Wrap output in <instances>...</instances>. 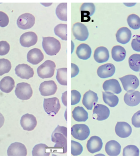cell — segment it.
Instances as JSON below:
<instances>
[{"label": "cell", "instance_id": "obj_1", "mask_svg": "<svg viewBox=\"0 0 140 159\" xmlns=\"http://www.w3.org/2000/svg\"><path fill=\"white\" fill-rule=\"evenodd\" d=\"M52 142L55 143L54 148L61 150L62 153L67 152V128L58 125L51 135Z\"/></svg>", "mask_w": 140, "mask_h": 159}, {"label": "cell", "instance_id": "obj_2", "mask_svg": "<svg viewBox=\"0 0 140 159\" xmlns=\"http://www.w3.org/2000/svg\"><path fill=\"white\" fill-rule=\"evenodd\" d=\"M42 47L47 54L49 56L56 55L61 48L60 43L53 37H43Z\"/></svg>", "mask_w": 140, "mask_h": 159}, {"label": "cell", "instance_id": "obj_3", "mask_svg": "<svg viewBox=\"0 0 140 159\" xmlns=\"http://www.w3.org/2000/svg\"><path fill=\"white\" fill-rule=\"evenodd\" d=\"M56 68L55 62L47 60L37 69L38 75L42 79L51 78L54 75Z\"/></svg>", "mask_w": 140, "mask_h": 159}, {"label": "cell", "instance_id": "obj_4", "mask_svg": "<svg viewBox=\"0 0 140 159\" xmlns=\"http://www.w3.org/2000/svg\"><path fill=\"white\" fill-rule=\"evenodd\" d=\"M43 106L46 112L52 117L56 115L61 108L59 100L56 97L44 99Z\"/></svg>", "mask_w": 140, "mask_h": 159}, {"label": "cell", "instance_id": "obj_5", "mask_svg": "<svg viewBox=\"0 0 140 159\" xmlns=\"http://www.w3.org/2000/svg\"><path fill=\"white\" fill-rule=\"evenodd\" d=\"M16 97L20 100H29L32 96L33 91L30 84L27 83L22 82L18 84L15 91Z\"/></svg>", "mask_w": 140, "mask_h": 159}, {"label": "cell", "instance_id": "obj_6", "mask_svg": "<svg viewBox=\"0 0 140 159\" xmlns=\"http://www.w3.org/2000/svg\"><path fill=\"white\" fill-rule=\"evenodd\" d=\"M71 135L76 139L84 141L90 136V131L85 124H76L71 128Z\"/></svg>", "mask_w": 140, "mask_h": 159}, {"label": "cell", "instance_id": "obj_7", "mask_svg": "<svg viewBox=\"0 0 140 159\" xmlns=\"http://www.w3.org/2000/svg\"><path fill=\"white\" fill-rule=\"evenodd\" d=\"M125 91H134L138 88L139 85V81L137 76L132 75H127L119 78Z\"/></svg>", "mask_w": 140, "mask_h": 159}, {"label": "cell", "instance_id": "obj_8", "mask_svg": "<svg viewBox=\"0 0 140 159\" xmlns=\"http://www.w3.org/2000/svg\"><path fill=\"white\" fill-rule=\"evenodd\" d=\"M72 30L76 40L84 41L89 37V33L87 28L81 23L75 24L72 26Z\"/></svg>", "mask_w": 140, "mask_h": 159}, {"label": "cell", "instance_id": "obj_9", "mask_svg": "<svg viewBox=\"0 0 140 159\" xmlns=\"http://www.w3.org/2000/svg\"><path fill=\"white\" fill-rule=\"evenodd\" d=\"M35 16L32 14L26 13L19 16L17 20L18 26L20 29L26 30L31 29L35 24Z\"/></svg>", "mask_w": 140, "mask_h": 159}, {"label": "cell", "instance_id": "obj_10", "mask_svg": "<svg viewBox=\"0 0 140 159\" xmlns=\"http://www.w3.org/2000/svg\"><path fill=\"white\" fill-rule=\"evenodd\" d=\"M58 87L54 81H45L42 83L39 88V91L43 96H50L55 94Z\"/></svg>", "mask_w": 140, "mask_h": 159}, {"label": "cell", "instance_id": "obj_11", "mask_svg": "<svg viewBox=\"0 0 140 159\" xmlns=\"http://www.w3.org/2000/svg\"><path fill=\"white\" fill-rule=\"evenodd\" d=\"M20 123L24 130L31 131L35 129L37 122L34 115L26 114L21 117Z\"/></svg>", "mask_w": 140, "mask_h": 159}, {"label": "cell", "instance_id": "obj_12", "mask_svg": "<svg viewBox=\"0 0 140 159\" xmlns=\"http://www.w3.org/2000/svg\"><path fill=\"white\" fill-rule=\"evenodd\" d=\"M15 73L18 77L23 79L29 80L34 75L33 69L27 64L19 65L15 69Z\"/></svg>", "mask_w": 140, "mask_h": 159}, {"label": "cell", "instance_id": "obj_13", "mask_svg": "<svg viewBox=\"0 0 140 159\" xmlns=\"http://www.w3.org/2000/svg\"><path fill=\"white\" fill-rule=\"evenodd\" d=\"M98 100L97 94L89 90L85 93L82 99V104L88 110H92Z\"/></svg>", "mask_w": 140, "mask_h": 159}, {"label": "cell", "instance_id": "obj_14", "mask_svg": "<svg viewBox=\"0 0 140 159\" xmlns=\"http://www.w3.org/2000/svg\"><path fill=\"white\" fill-rule=\"evenodd\" d=\"M7 153L8 156H26L27 150L23 143L15 142L9 147Z\"/></svg>", "mask_w": 140, "mask_h": 159}, {"label": "cell", "instance_id": "obj_15", "mask_svg": "<svg viewBox=\"0 0 140 159\" xmlns=\"http://www.w3.org/2000/svg\"><path fill=\"white\" fill-rule=\"evenodd\" d=\"M37 40V36L35 33L28 32L21 35L20 39V43L23 47L30 48L35 45Z\"/></svg>", "mask_w": 140, "mask_h": 159}, {"label": "cell", "instance_id": "obj_16", "mask_svg": "<svg viewBox=\"0 0 140 159\" xmlns=\"http://www.w3.org/2000/svg\"><path fill=\"white\" fill-rule=\"evenodd\" d=\"M116 133L122 138H127L132 133V128L128 123L125 122H118L115 128Z\"/></svg>", "mask_w": 140, "mask_h": 159}, {"label": "cell", "instance_id": "obj_17", "mask_svg": "<svg viewBox=\"0 0 140 159\" xmlns=\"http://www.w3.org/2000/svg\"><path fill=\"white\" fill-rule=\"evenodd\" d=\"M103 142L101 139L96 136L91 137L86 144L88 151L91 153L99 152L102 148Z\"/></svg>", "mask_w": 140, "mask_h": 159}, {"label": "cell", "instance_id": "obj_18", "mask_svg": "<svg viewBox=\"0 0 140 159\" xmlns=\"http://www.w3.org/2000/svg\"><path fill=\"white\" fill-rule=\"evenodd\" d=\"M115 71V67L114 65L112 63H107L99 67L97 73L100 78L105 79L114 75Z\"/></svg>", "mask_w": 140, "mask_h": 159}, {"label": "cell", "instance_id": "obj_19", "mask_svg": "<svg viewBox=\"0 0 140 159\" xmlns=\"http://www.w3.org/2000/svg\"><path fill=\"white\" fill-rule=\"evenodd\" d=\"M81 11L82 22H88L90 20V16L93 15L95 11V6L91 2H85L81 6Z\"/></svg>", "mask_w": 140, "mask_h": 159}, {"label": "cell", "instance_id": "obj_20", "mask_svg": "<svg viewBox=\"0 0 140 159\" xmlns=\"http://www.w3.org/2000/svg\"><path fill=\"white\" fill-rule=\"evenodd\" d=\"M103 87L104 91L106 92L117 94L122 92V89L119 82L118 80L114 79L106 80L103 84Z\"/></svg>", "mask_w": 140, "mask_h": 159}, {"label": "cell", "instance_id": "obj_21", "mask_svg": "<svg viewBox=\"0 0 140 159\" xmlns=\"http://www.w3.org/2000/svg\"><path fill=\"white\" fill-rule=\"evenodd\" d=\"M124 100L128 106H137L140 103V92L135 91H128L124 95Z\"/></svg>", "mask_w": 140, "mask_h": 159}, {"label": "cell", "instance_id": "obj_22", "mask_svg": "<svg viewBox=\"0 0 140 159\" xmlns=\"http://www.w3.org/2000/svg\"><path fill=\"white\" fill-rule=\"evenodd\" d=\"M44 59V54L41 50L37 48L32 49L28 53V61L32 64L37 65Z\"/></svg>", "mask_w": 140, "mask_h": 159}, {"label": "cell", "instance_id": "obj_23", "mask_svg": "<svg viewBox=\"0 0 140 159\" xmlns=\"http://www.w3.org/2000/svg\"><path fill=\"white\" fill-rule=\"evenodd\" d=\"M132 37L131 31L126 27L120 28L117 31L116 38L117 42L122 44H127L129 42Z\"/></svg>", "mask_w": 140, "mask_h": 159}, {"label": "cell", "instance_id": "obj_24", "mask_svg": "<svg viewBox=\"0 0 140 159\" xmlns=\"http://www.w3.org/2000/svg\"><path fill=\"white\" fill-rule=\"evenodd\" d=\"M97 114V120L102 121L107 119L110 115V110L105 105L97 104L94 107L93 114Z\"/></svg>", "mask_w": 140, "mask_h": 159}, {"label": "cell", "instance_id": "obj_25", "mask_svg": "<svg viewBox=\"0 0 140 159\" xmlns=\"http://www.w3.org/2000/svg\"><path fill=\"white\" fill-rule=\"evenodd\" d=\"M94 59L97 63H105L109 59V51L105 47H98L94 52Z\"/></svg>", "mask_w": 140, "mask_h": 159}, {"label": "cell", "instance_id": "obj_26", "mask_svg": "<svg viewBox=\"0 0 140 159\" xmlns=\"http://www.w3.org/2000/svg\"><path fill=\"white\" fill-rule=\"evenodd\" d=\"M120 145L115 140H111L107 142L105 147L106 152L108 156H118L121 151Z\"/></svg>", "mask_w": 140, "mask_h": 159}, {"label": "cell", "instance_id": "obj_27", "mask_svg": "<svg viewBox=\"0 0 140 159\" xmlns=\"http://www.w3.org/2000/svg\"><path fill=\"white\" fill-rule=\"evenodd\" d=\"M91 49L87 44H81L77 48L76 53L80 59L86 60L90 58L91 55Z\"/></svg>", "mask_w": 140, "mask_h": 159}, {"label": "cell", "instance_id": "obj_28", "mask_svg": "<svg viewBox=\"0 0 140 159\" xmlns=\"http://www.w3.org/2000/svg\"><path fill=\"white\" fill-rule=\"evenodd\" d=\"M15 86V82L13 79L10 76L4 77L0 81V89L4 93H11Z\"/></svg>", "mask_w": 140, "mask_h": 159}, {"label": "cell", "instance_id": "obj_29", "mask_svg": "<svg viewBox=\"0 0 140 159\" xmlns=\"http://www.w3.org/2000/svg\"><path fill=\"white\" fill-rule=\"evenodd\" d=\"M72 116L77 122H85L88 119V114L83 107L77 106L72 111Z\"/></svg>", "mask_w": 140, "mask_h": 159}, {"label": "cell", "instance_id": "obj_30", "mask_svg": "<svg viewBox=\"0 0 140 159\" xmlns=\"http://www.w3.org/2000/svg\"><path fill=\"white\" fill-rule=\"evenodd\" d=\"M112 55L113 59L116 61L120 62L125 59L126 52L123 47L116 45L112 49Z\"/></svg>", "mask_w": 140, "mask_h": 159}, {"label": "cell", "instance_id": "obj_31", "mask_svg": "<svg viewBox=\"0 0 140 159\" xmlns=\"http://www.w3.org/2000/svg\"><path fill=\"white\" fill-rule=\"evenodd\" d=\"M103 98L105 103L111 107L117 106L119 102L118 96L112 93L103 92Z\"/></svg>", "mask_w": 140, "mask_h": 159}, {"label": "cell", "instance_id": "obj_32", "mask_svg": "<svg viewBox=\"0 0 140 159\" xmlns=\"http://www.w3.org/2000/svg\"><path fill=\"white\" fill-rule=\"evenodd\" d=\"M49 147L46 144L39 143L35 146L33 148L32 155L33 156H50V152L46 151Z\"/></svg>", "mask_w": 140, "mask_h": 159}, {"label": "cell", "instance_id": "obj_33", "mask_svg": "<svg viewBox=\"0 0 140 159\" xmlns=\"http://www.w3.org/2000/svg\"><path fill=\"white\" fill-rule=\"evenodd\" d=\"M129 65L130 68L135 72L140 71V54H133L129 58Z\"/></svg>", "mask_w": 140, "mask_h": 159}, {"label": "cell", "instance_id": "obj_34", "mask_svg": "<svg viewBox=\"0 0 140 159\" xmlns=\"http://www.w3.org/2000/svg\"><path fill=\"white\" fill-rule=\"evenodd\" d=\"M67 3L59 4L56 9V14L59 20L62 21H67Z\"/></svg>", "mask_w": 140, "mask_h": 159}, {"label": "cell", "instance_id": "obj_35", "mask_svg": "<svg viewBox=\"0 0 140 159\" xmlns=\"http://www.w3.org/2000/svg\"><path fill=\"white\" fill-rule=\"evenodd\" d=\"M67 25L66 24H59L54 29L55 35L60 38L62 40H67Z\"/></svg>", "mask_w": 140, "mask_h": 159}, {"label": "cell", "instance_id": "obj_36", "mask_svg": "<svg viewBox=\"0 0 140 159\" xmlns=\"http://www.w3.org/2000/svg\"><path fill=\"white\" fill-rule=\"evenodd\" d=\"M67 68H62L57 70L56 79L60 84L67 85Z\"/></svg>", "mask_w": 140, "mask_h": 159}, {"label": "cell", "instance_id": "obj_37", "mask_svg": "<svg viewBox=\"0 0 140 159\" xmlns=\"http://www.w3.org/2000/svg\"><path fill=\"white\" fill-rule=\"evenodd\" d=\"M129 26L131 29L137 30L140 28V18L138 15L132 14L129 15L127 19Z\"/></svg>", "mask_w": 140, "mask_h": 159}, {"label": "cell", "instance_id": "obj_38", "mask_svg": "<svg viewBox=\"0 0 140 159\" xmlns=\"http://www.w3.org/2000/svg\"><path fill=\"white\" fill-rule=\"evenodd\" d=\"M11 68L12 65L10 61L5 58L0 59V76L8 73Z\"/></svg>", "mask_w": 140, "mask_h": 159}, {"label": "cell", "instance_id": "obj_39", "mask_svg": "<svg viewBox=\"0 0 140 159\" xmlns=\"http://www.w3.org/2000/svg\"><path fill=\"white\" fill-rule=\"evenodd\" d=\"M139 149L136 146L128 145L123 149V156H139Z\"/></svg>", "mask_w": 140, "mask_h": 159}, {"label": "cell", "instance_id": "obj_40", "mask_svg": "<svg viewBox=\"0 0 140 159\" xmlns=\"http://www.w3.org/2000/svg\"><path fill=\"white\" fill-rule=\"evenodd\" d=\"M83 150V148L81 143L75 141H71V153L72 156H79L82 153Z\"/></svg>", "mask_w": 140, "mask_h": 159}, {"label": "cell", "instance_id": "obj_41", "mask_svg": "<svg viewBox=\"0 0 140 159\" xmlns=\"http://www.w3.org/2000/svg\"><path fill=\"white\" fill-rule=\"evenodd\" d=\"M71 103L72 105H75L78 104L81 101V93L76 90H73L71 91Z\"/></svg>", "mask_w": 140, "mask_h": 159}, {"label": "cell", "instance_id": "obj_42", "mask_svg": "<svg viewBox=\"0 0 140 159\" xmlns=\"http://www.w3.org/2000/svg\"><path fill=\"white\" fill-rule=\"evenodd\" d=\"M10 46L7 42L1 41L0 42V56H4L9 53Z\"/></svg>", "mask_w": 140, "mask_h": 159}, {"label": "cell", "instance_id": "obj_43", "mask_svg": "<svg viewBox=\"0 0 140 159\" xmlns=\"http://www.w3.org/2000/svg\"><path fill=\"white\" fill-rule=\"evenodd\" d=\"M133 37L134 39L131 43L132 49L136 52H140V35H135Z\"/></svg>", "mask_w": 140, "mask_h": 159}, {"label": "cell", "instance_id": "obj_44", "mask_svg": "<svg viewBox=\"0 0 140 159\" xmlns=\"http://www.w3.org/2000/svg\"><path fill=\"white\" fill-rule=\"evenodd\" d=\"M9 23V19L7 14L0 11V26L5 27Z\"/></svg>", "mask_w": 140, "mask_h": 159}, {"label": "cell", "instance_id": "obj_45", "mask_svg": "<svg viewBox=\"0 0 140 159\" xmlns=\"http://www.w3.org/2000/svg\"><path fill=\"white\" fill-rule=\"evenodd\" d=\"M132 124L135 128H140V110L133 115L132 119Z\"/></svg>", "mask_w": 140, "mask_h": 159}, {"label": "cell", "instance_id": "obj_46", "mask_svg": "<svg viewBox=\"0 0 140 159\" xmlns=\"http://www.w3.org/2000/svg\"><path fill=\"white\" fill-rule=\"evenodd\" d=\"M79 69L76 65L71 63V78L76 77L79 73Z\"/></svg>", "mask_w": 140, "mask_h": 159}, {"label": "cell", "instance_id": "obj_47", "mask_svg": "<svg viewBox=\"0 0 140 159\" xmlns=\"http://www.w3.org/2000/svg\"><path fill=\"white\" fill-rule=\"evenodd\" d=\"M67 91L62 94V101L63 105L66 107L67 106Z\"/></svg>", "mask_w": 140, "mask_h": 159}, {"label": "cell", "instance_id": "obj_48", "mask_svg": "<svg viewBox=\"0 0 140 159\" xmlns=\"http://www.w3.org/2000/svg\"><path fill=\"white\" fill-rule=\"evenodd\" d=\"M5 119L3 116L0 113V128L2 127L4 123Z\"/></svg>", "mask_w": 140, "mask_h": 159}, {"label": "cell", "instance_id": "obj_49", "mask_svg": "<svg viewBox=\"0 0 140 159\" xmlns=\"http://www.w3.org/2000/svg\"></svg>", "mask_w": 140, "mask_h": 159}]
</instances>
